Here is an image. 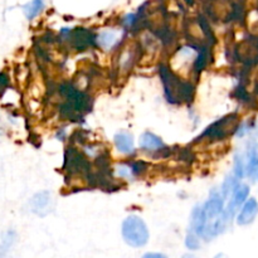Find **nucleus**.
Segmentation results:
<instances>
[{
	"mask_svg": "<svg viewBox=\"0 0 258 258\" xmlns=\"http://www.w3.org/2000/svg\"><path fill=\"white\" fill-rule=\"evenodd\" d=\"M161 82L164 86V92L169 102L181 103L189 101L193 97V87L189 82H184L173 71L166 66L161 64L159 68Z\"/></svg>",
	"mask_w": 258,
	"mask_h": 258,
	"instance_id": "f257e3e1",
	"label": "nucleus"
},
{
	"mask_svg": "<svg viewBox=\"0 0 258 258\" xmlns=\"http://www.w3.org/2000/svg\"><path fill=\"white\" fill-rule=\"evenodd\" d=\"M121 234H122L123 241L134 248L145 246L149 241V237H150L149 228L144 219L139 216H135V214L128 216L122 222Z\"/></svg>",
	"mask_w": 258,
	"mask_h": 258,
	"instance_id": "f03ea898",
	"label": "nucleus"
},
{
	"mask_svg": "<svg viewBox=\"0 0 258 258\" xmlns=\"http://www.w3.org/2000/svg\"><path fill=\"white\" fill-rule=\"evenodd\" d=\"M237 116L236 115H228L226 117L221 118L217 122H214L213 125L209 126L202 136H199V139H207L209 141L213 140H223L226 139V136H228L229 134L234 133L237 130Z\"/></svg>",
	"mask_w": 258,
	"mask_h": 258,
	"instance_id": "7ed1b4c3",
	"label": "nucleus"
},
{
	"mask_svg": "<svg viewBox=\"0 0 258 258\" xmlns=\"http://www.w3.org/2000/svg\"><path fill=\"white\" fill-rule=\"evenodd\" d=\"M249 196V186L247 184L239 183L236 186V189L233 190V193L231 194V199H229L228 204L226 206V217L228 218L229 222H232V219L234 218V216L237 214V212L241 211L242 206L246 203L247 198Z\"/></svg>",
	"mask_w": 258,
	"mask_h": 258,
	"instance_id": "20e7f679",
	"label": "nucleus"
},
{
	"mask_svg": "<svg viewBox=\"0 0 258 258\" xmlns=\"http://www.w3.org/2000/svg\"><path fill=\"white\" fill-rule=\"evenodd\" d=\"M54 202L49 191H40L37 193L29 202L30 212L40 217H44L52 212Z\"/></svg>",
	"mask_w": 258,
	"mask_h": 258,
	"instance_id": "39448f33",
	"label": "nucleus"
},
{
	"mask_svg": "<svg viewBox=\"0 0 258 258\" xmlns=\"http://www.w3.org/2000/svg\"><path fill=\"white\" fill-rule=\"evenodd\" d=\"M258 216V202L254 198L247 199L242 206L241 211L237 214V224L238 226H248L253 223Z\"/></svg>",
	"mask_w": 258,
	"mask_h": 258,
	"instance_id": "423d86ee",
	"label": "nucleus"
},
{
	"mask_svg": "<svg viewBox=\"0 0 258 258\" xmlns=\"http://www.w3.org/2000/svg\"><path fill=\"white\" fill-rule=\"evenodd\" d=\"M113 143H115L116 149L121 154L130 155L135 151V141H134V136L130 133H126V131L117 133L113 138Z\"/></svg>",
	"mask_w": 258,
	"mask_h": 258,
	"instance_id": "0eeeda50",
	"label": "nucleus"
},
{
	"mask_svg": "<svg viewBox=\"0 0 258 258\" xmlns=\"http://www.w3.org/2000/svg\"><path fill=\"white\" fill-rule=\"evenodd\" d=\"M140 148L145 151H160L165 149V144L163 143L158 135L153 133H144L140 136Z\"/></svg>",
	"mask_w": 258,
	"mask_h": 258,
	"instance_id": "6e6552de",
	"label": "nucleus"
},
{
	"mask_svg": "<svg viewBox=\"0 0 258 258\" xmlns=\"http://www.w3.org/2000/svg\"><path fill=\"white\" fill-rule=\"evenodd\" d=\"M258 171V148L257 144H249L248 151H247V163H246V173L247 175L253 178L257 175Z\"/></svg>",
	"mask_w": 258,
	"mask_h": 258,
	"instance_id": "1a4fd4ad",
	"label": "nucleus"
},
{
	"mask_svg": "<svg viewBox=\"0 0 258 258\" xmlns=\"http://www.w3.org/2000/svg\"><path fill=\"white\" fill-rule=\"evenodd\" d=\"M43 8H44V2L43 0H32V2H29L23 7V12H24L27 19L32 20L42 12Z\"/></svg>",
	"mask_w": 258,
	"mask_h": 258,
	"instance_id": "9d476101",
	"label": "nucleus"
},
{
	"mask_svg": "<svg viewBox=\"0 0 258 258\" xmlns=\"http://www.w3.org/2000/svg\"><path fill=\"white\" fill-rule=\"evenodd\" d=\"M97 42L103 49H110L117 42V34L115 32H103L98 35Z\"/></svg>",
	"mask_w": 258,
	"mask_h": 258,
	"instance_id": "9b49d317",
	"label": "nucleus"
},
{
	"mask_svg": "<svg viewBox=\"0 0 258 258\" xmlns=\"http://www.w3.org/2000/svg\"><path fill=\"white\" fill-rule=\"evenodd\" d=\"M244 174H246V164L243 161V156L236 155L234 158V176L237 179H241L243 178Z\"/></svg>",
	"mask_w": 258,
	"mask_h": 258,
	"instance_id": "f8f14e48",
	"label": "nucleus"
},
{
	"mask_svg": "<svg viewBox=\"0 0 258 258\" xmlns=\"http://www.w3.org/2000/svg\"><path fill=\"white\" fill-rule=\"evenodd\" d=\"M185 246L186 248L193 249V251L199 249L201 248V237L197 236L194 232L188 231V234H186V238H185Z\"/></svg>",
	"mask_w": 258,
	"mask_h": 258,
	"instance_id": "ddd939ff",
	"label": "nucleus"
},
{
	"mask_svg": "<svg viewBox=\"0 0 258 258\" xmlns=\"http://www.w3.org/2000/svg\"><path fill=\"white\" fill-rule=\"evenodd\" d=\"M134 58H135V55L133 54L131 52H122V54H120V57H118V59H120V66L122 68H125V70H128V68L131 67V64H133L134 62Z\"/></svg>",
	"mask_w": 258,
	"mask_h": 258,
	"instance_id": "4468645a",
	"label": "nucleus"
},
{
	"mask_svg": "<svg viewBox=\"0 0 258 258\" xmlns=\"http://www.w3.org/2000/svg\"><path fill=\"white\" fill-rule=\"evenodd\" d=\"M8 86H9V77H8L7 73L0 72V96L5 92Z\"/></svg>",
	"mask_w": 258,
	"mask_h": 258,
	"instance_id": "2eb2a0df",
	"label": "nucleus"
},
{
	"mask_svg": "<svg viewBox=\"0 0 258 258\" xmlns=\"http://www.w3.org/2000/svg\"><path fill=\"white\" fill-rule=\"evenodd\" d=\"M143 258H168V257L163 253H154V252H151V253L144 254Z\"/></svg>",
	"mask_w": 258,
	"mask_h": 258,
	"instance_id": "dca6fc26",
	"label": "nucleus"
},
{
	"mask_svg": "<svg viewBox=\"0 0 258 258\" xmlns=\"http://www.w3.org/2000/svg\"><path fill=\"white\" fill-rule=\"evenodd\" d=\"M181 258H198L197 256H194V254H184Z\"/></svg>",
	"mask_w": 258,
	"mask_h": 258,
	"instance_id": "f3484780",
	"label": "nucleus"
},
{
	"mask_svg": "<svg viewBox=\"0 0 258 258\" xmlns=\"http://www.w3.org/2000/svg\"><path fill=\"white\" fill-rule=\"evenodd\" d=\"M214 258H227V257H226V254H223V253H219V254H217V256L214 257Z\"/></svg>",
	"mask_w": 258,
	"mask_h": 258,
	"instance_id": "a211bd4d",
	"label": "nucleus"
},
{
	"mask_svg": "<svg viewBox=\"0 0 258 258\" xmlns=\"http://www.w3.org/2000/svg\"><path fill=\"white\" fill-rule=\"evenodd\" d=\"M257 178H258V171H257Z\"/></svg>",
	"mask_w": 258,
	"mask_h": 258,
	"instance_id": "6ab92c4d",
	"label": "nucleus"
}]
</instances>
